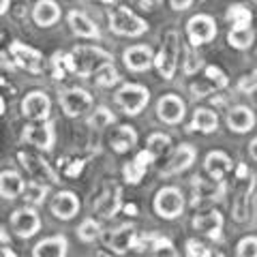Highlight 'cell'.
Wrapping results in <instances>:
<instances>
[{
  "label": "cell",
  "mask_w": 257,
  "mask_h": 257,
  "mask_svg": "<svg viewBox=\"0 0 257 257\" xmlns=\"http://www.w3.org/2000/svg\"><path fill=\"white\" fill-rule=\"evenodd\" d=\"M195 157H197V150L193 148L191 144H182V146L176 148V152H174L172 159H170V163H167L163 170H161V176H163V178H170V176L187 172L189 167L193 165Z\"/></svg>",
  "instance_id": "cell-15"
},
{
  "label": "cell",
  "mask_w": 257,
  "mask_h": 257,
  "mask_svg": "<svg viewBox=\"0 0 257 257\" xmlns=\"http://www.w3.org/2000/svg\"><path fill=\"white\" fill-rule=\"evenodd\" d=\"M101 3H114V0H101Z\"/></svg>",
  "instance_id": "cell-47"
},
{
  "label": "cell",
  "mask_w": 257,
  "mask_h": 257,
  "mask_svg": "<svg viewBox=\"0 0 257 257\" xmlns=\"http://www.w3.org/2000/svg\"><path fill=\"white\" fill-rule=\"evenodd\" d=\"M248 155H251L253 161H257V138L251 144H248Z\"/></svg>",
  "instance_id": "cell-44"
},
{
  "label": "cell",
  "mask_w": 257,
  "mask_h": 257,
  "mask_svg": "<svg viewBox=\"0 0 257 257\" xmlns=\"http://www.w3.org/2000/svg\"><path fill=\"white\" fill-rule=\"evenodd\" d=\"M148 99H150V92L142 84H124L116 92V103L122 107L126 116H138L148 105Z\"/></svg>",
  "instance_id": "cell-4"
},
{
  "label": "cell",
  "mask_w": 257,
  "mask_h": 257,
  "mask_svg": "<svg viewBox=\"0 0 257 257\" xmlns=\"http://www.w3.org/2000/svg\"><path fill=\"white\" fill-rule=\"evenodd\" d=\"M187 255L191 257H206V255H210V251L202 244V242H197V240H187Z\"/></svg>",
  "instance_id": "cell-41"
},
{
  "label": "cell",
  "mask_w": 257,
  "mask_h": 257,
  "mask_svg": "<svg viewBox=\"0 0 257 257\" xmlns=\"http://www.w3.org/2000/svg\"><path fill=\"white\" fill-rule=\"evenodd\" d=\"M170 146H172L170 135H163V133H152L150 138H148L146 150L150 152V157H152V159H159V157H163L165 152L170 150Z\"/></svg>",
  "instance_id": "cell-32"
},
{
  "label": "cell",
  "mask_w": 257,
  "mask_h": 257,
  "mask_svg": "<svg viewBox=\"0 0 257 257\" xmlns=\"http://www.w3.org/2000/svg\"><path fill=\"white\" fill-rule=\"evenodd\" d=\"M227 126L234 133H248L255 126V114L251 107L246 105H236L227 111Z\"/></svg>",
  "instance_id": "cell-20"
},
{
  "label": "cell",
  "mask_w": 257,
  "mask_h": 257,
  "mask_svg": "<svg viewBox=\"0 0 257 257\" xmlns=\"http://www.w3.org/2000/svg\"><path fill=\"white\" fill-rule=\"evenodd\" d=\"M52 67H54V79H64V75H67V71H71L69 54H54Z\"/></svg>",
  "instance_id": "cell-39"
},
{
  "label": "cell",
  "mask_w": 257,
  "mask_h": 257,
  "mask_svg": "<svg viewBox=\"0 0 257 257\" xmlns=\"http://www.w3.org/2000/svg\"><path fill=\"white\" fill-rule=\"evenodd\" d=\"M11 229L15 231V236L28 240L41 229V216H39V212L32 206L18 208L11 214Z\"/></svg>",
  "instance_id": "cell-8"
},
{
  "label": "cell",
  "mask_w": 257,
  "mask_h": 257,
  "mask_svg": "<svg viewBox=\"0 0 257 257\" xmlns=\"http://www.w3.org/2000/svg\"><path fill=\"white\" fill-rule=\"evenodd\" d=\"M187 35H189V41H191L193 47L210 43L216 37L214 18H210V15H206V13L193 15V18L187 22Z\"/></svg>",
  "instance_id": "cell-10"
},
{
  "label": "cell",
  "mask_w": 257,
  "mask_h": 257,
  "mask_svg": "<svg viewBox=\"0 0 257 257\" xmlns=\"http://www.w3.org/2000/svg\"><path fill=\"white\" fill-rule=\"evenodd\" d=\"M191 225H193V229L195 231H199V234L216 238L219 236V231H221V227H223V214L216 212V210H210L206 214H197Z\"/></svg>",
  "instance_id": "cell-27"
},
{
  "label": "cell",
  "mask_w": 257,
  "mask_h": 257,
  "mask_svg": "<svg viewBox=\"0 0 257 257\" xmlns=\"http://www.w3.org/2000/svg\"><path fill=\"white\" fill-rule=\"evenodd\" d=\"M9 5H11V0H0V15H5L9 11Z\"/></svg>",
  "instance_id": "cell-45"
},
{
  "label": "cell",
  "mask_w": 257,
  "mask_h": 257,
  "mask_svg": "<svg viewBox=\"0 0 257 257\" xmlns=\"http://www.w3.org/2000/svg\"><path fill=\"white\" fill-rule=\"evenodd\" d=\"M103 244L114 253H126L128 248L138 244V231L133 225H120V227L103 234Z\"/></svg>",
  "instance_id": "cell-12"
},
{
  "label": "cell",
  "mask_w": 257,
  "mask_h": 257,
  "mask_svg": "<svg viewBox=\"0 0 257 257\" xmlns=\"http://www.w3.org/2000/svg\"><path fill=\"white\" fill-rule=\"evenodd\" d=\"M238 257H257V236H246L236 244Z\"/></svg>",
  "instance_id": "cell-37"
},
{
  "label": "cell",
  "mask_w": 257,
  "mask_h": 257,
  "mask_svg": "<svg viewBox=\"0 0 257 257\" xmlns=\"http://www.w3.org/2000/svg\"><path fill=\"white\" fill-rule=\"evenodd\" d=\"M52 214L60 221H71L73 216L79 212V199L73 191H60L58 195L52 199V206H50Z\"/></svg>",
  "instance_id": "cell-19"
},
{
  "label": "cell",
  "mask_w": 257,
  "mask_h": 257,
  "mask_svg": "<svg viewBox=\"0 0 257 257\" xmlns=\"http://www.w3.org/2000/svg\"><path fill=\"white\" fill-rule=\"evenodd\" d=\"M22 140L35 146L39 150H52L56 142V131L54 122L50 118L47 120H32V124H28L22 133Z\"/></svg>",
  "instance_id": "cell-6"
},
{
  "label": "cell",
  "mask_w": 257,
  "mask_h": 257,
  "mask_svg": "<svg viewBox=\"0 0 257 257\" xmlns=\"http://www.w3.org/2000/svg\"><path fill=\"white\" fill-rule=\"evenodd\" d=\"M227 20L234 24L236 28H242V26H251L253 15H251V11H248L246 7H242V5H231L229 11H227Z\"/></svg>",
  "instance_id": "cell-34"
},
{
  "label": "cell",
  "mask_w": 257,
  "mask_h": 257,
  "mask_svg": "<svg viewBox=\"0 0 257 257\" xmlns=\"http://www.w3.org/2000/svg\"><path fill=\"white\" fill-rule=\"evenodd\" d=\"M52 111V101L43 90H32L24 96L22 114L28 120H47Z\"/></svg>",
  "instance_id": "cell-13"
},
{
  "label": "cell",
  "mask_w": 257,
  "mask_h": 257,
  "mask_svg": "<svg viewBox=\"0 0 257 257\" xmlns=\"http://www.w3.org/2000/svg\"><path fill=\"white\" fill-rule=\"evenodd\" d=\"M170 5H172L174 11H184L193 5V0H170Z\"/></svg>",
  "instance_id": "cell-42"
},
{
  "label": "cell",
  "mask_w": 257,
  "mask_h": 257,
  "mask_svg": "<svg viewBox=\"0 0 257 257\" xmlns=\"http://www.w3.org/2000/svg\"><path fill=\"white\" fill-rule=\"evenodd\" d=\"M157 116L167 124H178L184 118V101L178 94H163L157 103Z\"/></svg>",
  "instance_id": "cell-17"
},
{
  "label": "cell",
  "mask_w": 257,
  "mask_h": 257,
  "mask_svg": "<svg viewBox=\"0 0 257 257\" xmlns=\"http://www.w3.org/2000/svg\"><path fill=\"white\" fill-rule=\"evenodd\" d=\"M18 159L22 167L30 174L32 180H39V182H45V184H58V174H56L50 163L43 161L39 155H32V152H18Z\"/></svg>",
  "instance_id": "cell-9"
},
{
  "label": "cell",
  "mask_w": 257,
  "mask_h": 257,
  "mask_svg": "<svg viewBox=\"0 0 257 257\" xmlns=\"http://www.w3.org/2000/svg\"><path fill=\"white\" fill-rule=\"evenodd\" d=\"M3 114H5V99L0 96V116H3Z\"/></svg>",
  "instance_id": "cell-46"
},
{
  "label": "cell",
  "mask_w": 257,
  "mask_h": 257,
  "mask_svg": "<svg viewBox=\"0 0 257 257\" xmlns=\"http://www.w3.org/2000/svg\"><path fill=\"white\" fill-rule=\"evenodd\" d=\"M150 248L155 251L157 255H178V251H174V244L170 242L167 238H161V236H152L150 238Z\"/></svg>",
  "instance_id": "cell-38"
},
{
  "label": "cell",
  "mask_w": 257,
  "mask_h": 257,
  "mask_svg": "<svg viewBox=\"0 0 257 257\" xmlns=\"http://www.w3.org/2000/svg\"><path fill=\"white\" fill-rule=\"evenodd\" d=\"M152 161H155V159L150 157V152H148V150L140 152V155L135 157L133 161H128V163H124V167H122L124 180H126L128 184H138V182L144 178V174H146L148 165L152 163Z\"/></svg>",
  "instance_id": "cell-26"
},
{
  "label": "cell",
  "mask_w": 257,
  "mask_h": 257,
  "mask_svg": "<svg viewBox=\"0 0 257 257\" xmlns=\"http://www.w3.org/2000/svg\"><path fill=\"white\" fill-rule=\"evenodd\" d=\"M94 82L103 86V88H109V86H114L120 82V73L116 71L114 67V62H107V64H103V67L94 73Z\"/></svg>",
  "instance_id": "cell-33"
},
{
  "label": "cell",
  "mask_w": 257,
  "mask_h": 257,
  "mask_svg": "<svg viewBox=\"0 0 257 257\" xmlns=\"http://www.w3.org/2000/svg\"><path fill=\"white\" fill-rule=\"evenodd\" d=\"M135 144H138V133H135V128L133 126H128V124H120L118 128H114V133H111V138H109V146L111 150H116V152H128Z\"/></svg>",
  "instance_id": "cell-28"
},
{
  "label": "cell",
  "mask_w": 257,
  "mask_h": 257,
  "mask_svg": "<svg viewBox=\"0 0 257 257\" xmlns=\"http://www.w3.org/2000/svg\"><path fill=\"white\" fill-rule=\"evenodd\" d=\"M216 126H219V118L212 109H206V107H199L195 109L191 120V131H199V133H214Z\"/></svg>",
  "instance_id": "cell-29"
},
{
  "label": "cell",
  "mask_w": 257,
  "mask_h": 257,
  "mask_svg": "<svg viewBox=\"0 0 257 257\" xmlns=\"http://www.w3.org/2000/svg\"><path fill=\"white\" fill-rule=\"evenodd\" d=\"M99 236H101V225L94 219H84L82 225L77 227V238L82 242H94Z\"/></svg>",
  "instance_id": "cell-35"
},
{
  "label": "cell",
  "mask_w": 257,
  "mask_h": 257,
  "mask_svg": "<svg viewBox=\"0 0 257 257\" xmlns=\"http://www.w3.org/2000/svg\"><path fill=\"white\" fill-rule=\"evenodd\" d=\"M67 248H69L67 238L58 234V236H50L41 240V242H37L35 248H32V255L35 257H64L67 255Z\"/></svg>",
  "instance_id": "cell-22"
},
{
  "label": "cell",
  "mask_w": 257,
  "mask_h": 257,
  "mask_svg": "<svg viewBox=\"0 0 257 257\" xmlns=\"http://www.w3.org/2000/svg\"><path fill=\"white\" fill-rule=\"evenodd\" d=\"M67 20H69L71 30H73L77 37H84V39H99L101 37V32H99V28H96V24L90 18H88L86 13H82V11H71Z\"/></svg>",
  "instance_id": "cell-25"
},
{
  "label": "cell",
  "mask_w": 257,
  "mask_h": 257,
  "mask_svg": "<svg viewBox=\"0 0 257 257\" xmlns=\"http://www.w3.org/2000/svg\"><path fill=\"white\" fill-rule=\"evenodd\" d=\"M204 167H206V172L210 174L212 180H223L231 170V159L221 150H212V152H208V157L204 159Z\"/></svg>",
  "instance_id": "cell-23"
},
{
  "label": "cell",
  "mask_w": 257,
  "mask_h": 257,
  "mask_svg": "<svg viewBox=\"0 0 257 257\" xmlns=\"http://www.w3.org/2000/svg\"><path fill=\"white\" fill-rule=\"evenodd\" d=\"M120 208H122V189H120L118 184L111 182V184L105 187V191L96 197L94 212L99 216H103V219H111V216L118 214Z\"/></svg>",
  "instance_id": "cell-14"
},
{
  "label": "cell",
  "mask_w": 257,
  "mask_h": 257,
  "mask_svg": "<svg viewBox=\"0 0 257 257\" xmlns=\"http://www.w3.org/2000/svg\"><path fill=\"white\" fill-rule=\"evenodd\" d=\"M111 54L101 50L94 45H79L69 54V64H71V73H77L79 77H90L99 71L103 64L111 62Z\"/></svg>",
  "instance_id": "cell-1"
},
{
  "label": "cell",
  "mask_w": 257,
  "mask_h": 257,
  "mask_svg": "<svg viewBox=\"0 0 257 257\" xmlns=\"http://www.w3.org/2000/svg\"><path fill=\"white\" fill-rule=\"evenodd\" d=\"M47 193H50V184L45 182H39V180H32L28 184H24V191H22V197L28 206H41L45 202Z\"/></svg>",
  "instance_id": "cell-30"
},
{
  "label": "cell",
  "mask_w": 257,
  "mask_h": 257,
  "mask_svg": "<svg viewBox=\"0 0 257 257\" xmlns=\"http://www.w3.org/2000/svg\"><path fill=\"white\" fill-rule=\"evenodd\" d=\"M122 60L128 71L142 73V71H148L152 64H155V54H152L148 45H133V47H128V50H124Z\"/></svg>",
  "instance_id": "cell-18"
},
{
  "label": "cell",
  "mask_w": 257,
  "mask_h": 257,
  "mask_svg": "<svg viewBox=\"0 0 257 257\" xmlns=\"http://www.w3.org/2000/svg\"><path fill=\"white\" fill-rule=\"evenodd\" d=\"M92 94L84 88H69V90L60 92V107L69 118L84 116L86 111L92 109Z\"/></svg>",
  "instance_id": "cell-7"
},
{
  "label": "cell",
  "mask_w": 257,
  "mask_h": 257,
  "mask_svg": "<svg viewBox=\"0 0 257 257\" xmlns=\"http://www.w3.org/2000/svg\"><path fill=\"white\" fill-rule=\"evenodd\" d=\"M82 167H84L82 161H75V163L71 165V167H67V176H71V178H73V176H77L79 172H82Z\"/></svg>",
  "instance_id": "cell-43"
},
{
  "label": "cell",
  "mask_w": 257,
  "mask_h": 257,
  "mask_svg": "<svg viewBox=\"0 0 257 257\" xmlns=\"http://www.w3.org/2000/svg\"><path fill=\"white\" fill-rule=\"evenodd\" d=\"M225 86H227V77H225L223 71L216 67H206V75L199 79V82L191 84V92L195 99H202V96L221 90Z\"/></svg>",
  "instance_id": "cell-16"
},
{
  "label": "cell",
  "mask_w": 257,
  "mask_h": 257,
  "mask_svg": "<svg viewBox=\"0 0 257 257\" xmlns=\"http://www.w3.org/2000/svg\"><path fill=\"white\" fill-rule=\"evenodd\" d=\"M253 30L251 26H242V28H231L229 30V35H227V41L231 47H236V50H248V47L253 45Z\"/></svg>",
  "instance_id": "cell-31"
},
{
  "label": "cell",
  "mask_w": 257,
  "mask_h": 257,
  "mask_svg": "<svg viewBox=\"0 0 257 257\" xmlns=\"http://www.w3.org/2000/svg\"><path fill=\"white\" fill-rule=\"evenodd\" d=\"M24 178L20 172L15 170H5L0 172V197L3 199H18L24 191Z\"/></svg>",
  "instance_id": "cell-24"
},
{
  "label": "cell",
  "mask_w": 257,
  "mask_h": 257,
  "mask_svg": "<svg viewBox=\"0 0 257 257\" xmlns=\"http://www.w3.org/2000/svg\"><path fill=\"white\" fill-rule=\"evenodd\" d=\"M32 20L37 26L50 28L60 20V7L56 5V0H39L32 9Z\"/></svg>",
  "instance_id": "cell-21"
},
{
  "label": "cell",
  "mask_w": 257,
  "mask_h": 257,
  "mask_svg": "<svg viewBox=\"0 0 257 257\" xmlns=\"http://www.w3.org/2000/svg\"><path fill=\"white\" fill-rule=\"evenodd\" d=\"M178 56H180V35L176 30H170L163 39L161 52L155 56V67L163 79H172L176 69H178Z\"/></svg>",
  "instance_id": "cell-2"
},
{
  "label": "cell",
  "mask_w": 257,
  "mask_h": 257,
  "mask_svg": "<svg viewBox=\"0 0 257 257\" xmlns=\"http://www.w3.org/2000/svg\"><path fill=\"white\" fill-rule=\"evenodd\" d=\"M152 206H155V212L161 216V219L172 221V219H178V216L182 214V210H184V197H182L180 189L163 187V189L157 191Z\"/></svg>",
  "instance_id": "cell-5"
},
{
  "label": "cell",
  "mask_w": 257,
  "mask_h": 257,
  "mask_svg": "<svg viewBox=\"0 0 257 257\" xmlns=\"http://www.w3.org/2000/svg\"><path fill=\"white\" fill-rule=\"evenodd\" d=\"M238 90L240 92H248V94L257 90V69L253 71L251 75H244L242 79H240V82H238Z\"/></svg>",
  "instance_id": "cell-40"
},
{
  "label": "cell",
  "mask_w": 257,
  "mask_h": 257,
  "mask_svg": "<svg viewBox=\"0 0 257 257\" xmlns=\"http://www.w3.org/2000/svg\"><path fill=\"white\" fill-rule=\"evenodd\" d=\"M109 28L120 37H142L148 30L146 20H142L140 15H135L128 7H118L109 13Z\"/></svg>",
  "instance_id": "cell-3"
},
{
  "label": "cell",
  "mask_w": 257,
  "mask_h": 257,
  "mask_svg": "<svg viewBox=\"0 0 257 257\" xmlns=\"http://www.w3.org/2000/svg\"><path fill=\"white\" fill-rule=\"evenodd\" d=\"M114 114L105 107V105H101V107H96L94 109V114L88 118V124H90L92 128H105V126H109L111 122H114Z\"/></svg>",
  "instance_id": "cell-36"
},
{
  "label": "cell",
  "mask_w": 257,
  "mask_h": 257,
  "mask_svg": "<svg viewBox=\"0 0 257 257\" xmlns=\"http://www.w3.org/2000/svg\"><path fill=\"white\" fill-rule=\"evenodd\" d=\"M9 54L15 60V64L20 69L28 71V73H41L43 71V54L35 50V47H30L22 41H13L9 45Z\"/></svg>",
  "instance_id": "cell-11"
}]
</instances>
